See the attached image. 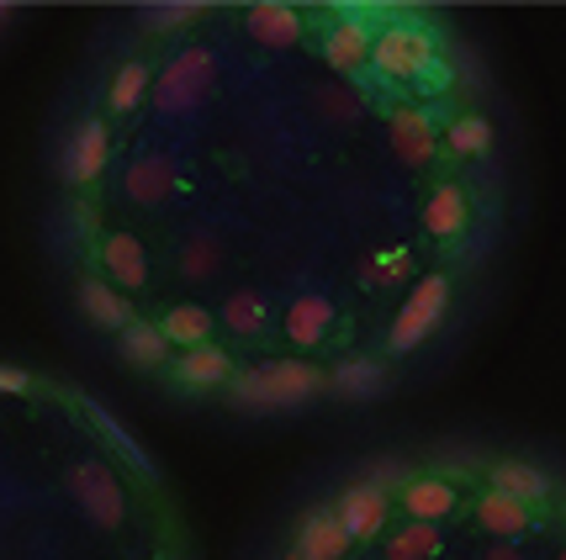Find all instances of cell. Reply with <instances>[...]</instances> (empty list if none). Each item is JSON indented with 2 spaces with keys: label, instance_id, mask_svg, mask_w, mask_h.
Masks as SVG:
<instances>
[{
  "label": "cell",
  "instance_id": "1",
  "mask_svg": "<svg viewBox=\"0 0 566 560\" xmlns=\"http://www.w3.org/2000/svg\"><path fill=\"white\" fill-rule=\"evenodd\" d=\"M328 387V376L318 366H302V360H275L265 370H239L233 376V402L249 413H286L296 402L318 397Z\"/></svg>",
  "mask_w": 566,
  "mask_h": 560
},
{
  "label": "cell",
  "instance_id": "2",
  "mask_svg": "<svg viewBox=\"0 0 566 560\" xmlns=\"http://www.w3.org/2000/svg\"><path fill=\"white\" fill-rule=\"evenodd\" d=\"M440 59V38L419 22H387L370 38V70L381 80H419Z\"/></svg>",
  "mask_w": 566,
  "mask_h": 560
},
{
  "label": "cell",
  "instance_id": "3",
  "mask_svg": "<svg viewBox=\"0 0 566 560\" xmlns=\"http://www.w3.org/2000/svg\"><path fill=\"white\" fill-rule=\"evenodd\" d=\"M212 80H218V59L207 49H180L159 70V80H154V112H165V117H186V112H197L201 101H207V91H212Z\"/></svg>",
  "mask_w": 566,
  "mask_h": 560
},
{
  "label": "cell",
  "instance_id": "4",
  "mask_svg": "<svg viewBox=\"0 0 566 560\" xmlns=\"http://www.w3.org/2000/svg\"><path fill=\"white\" fill-rule=\"evenodd\" d=\"M444 307H450V281L444 275H429V281H419L413 286V296H408V307L397 313L392 334H387V344H392V355H408V349H419L434 328H440Z\"/></svg>",
  "mask_w": 566,
  "mask_h": 560
},
{
  "label": "cell",
  "instance_id": "5",
  "mask_svg": "<svg viewBox=\"0 0 566 560\" xmlns=\"http://www.w3.org/2000/svg\"><path fill=\"white\" fill-rule=\"evenodd\" d=\"M70 492L74 503H80V513L91 518V524H101V529H117L127 513V497H123V482L106 471L101 461H80L70 471Z\"/></svg>",
  "mask_w": 566,
  "mask_h": 560
},
{
  "label": "cell",
  "instance_id": "6",
  "mask_svg": "<svg viewBox=\"0 0 566 560\" xmlns=\"http://www.w3.org/2000/svg\"><path fill=\"white\" fill-rule=\"evenodd\" d=\"M334 518L345 524L349 545H360V539H376L387 529V492L376 487V482H355V487L339 492V508Z\"/></svg>",
  "mask_w": 566,
  "mask_h": 560
},
{
  "label": "cell",
  "instance_id": "7",
  "mask_svg": "<svg viewBox=\"0 0 566 560\" xmlns=\"http://www.w3.org/2000/svg\"><path fill=\"white\" fill-rule=\"evenodd\" d=\"M106 159H112V133H106V123L85 117V123L74 127L70 148H64V180L70 186H91L106 170Z\"/></svg>",
  "mask_w": 566,
  "mask_h": 560
},
{
  "label": "cell",
  "instance_id": "8",
  "mask_svg": "<svg viewBox=\"0 0 566 560\" xmlns=\"http://www.w3.org/2000/svg\"><path fill=\"white\" fill-rule=\"evenodd\" d=\"M387 138H392V148L402 154V165H429L434 148H440V133L429 123V112H419V106H392Z\"/></svg>",
  "mask_w": 566,
  "mask_h": 560
},
{
  "label": "cell",
  "instance_id": "9",
  "mask_svg": "<svg viewBox=\"0 0 566 560\" xmlns=\"http://www.w3.org/2000/svg\"><path fill=\"white\" fill-rule=\"evenodd\" d=\"M244 27L254 43H265V49H292L296 38H302V11L286 6V0H254L244 11Z\"/></svg>",
  "mask_w": 566,
  "mask_h": 560
},
{
  "label": "cell",
  "instance_id": "10",
  "mask_svg": "<svg viewBox=\"0 0 566 560\" xmlns=\"http://www.w3.org/2000/svg\"><path fill=\"white\" fill-rule=\"evenodd\" d=\"M345 550H349V535H345V524L334 518V508L302 518V529L292 539V560H339Z\"/></svg>",
  "mask_w": 566,
  "mask_h": 560
},
{
  "label": "cell",
  "instance_id": "11",
  "mask_svg": "<svg viewBox=\"0 0 566 560\" xmlns=\"http://www.w3.org/2000/svg\"><path fill=\"white\" fill-rule=\"evenodd\" d=\"M74 302H80V313L91 317L96 328H106V334H123V328H133L138 317H133V307H127V296L112 286V281H80V292H74Z\"/></svg>",
  "mask_w": 566,
  "mask_h": 560
},
{
  "label": "cell",
  "instance_id": "12",
  "mask_svg": "<svg viewBox=\"0 0 566 560\" xmlns=\"http://www.w3.org/2000/svg\"><path fill=\"white\" fill-rule=\"evenodd\" d=\"M101 270H106V281L133 286V292L148 286V254L133 233H106V244H101Z\"/></svg>",
  "mask_w": 566,
  "mask_h": 560
},
{
  "label": "cell",
  "instance_id": "13",
  "mask_svg": "<svg viewBox=\"0 0 566 560\" xmlns=\"http://www.w3.org/2000/svg\"><path fill=\"white\" fill-rule=\"evenodd\" d=\"M175 186H180V175L165 154H144V159H133V170H127V196L138 201V207H159V201H170Z\"/></svg>",
  "mask_w": 566,
  "mask_h": 560
},
{
  "label": "cell",
  "instance_id": "14",
  "mask_svg": "<svg viewBox=\"0 0 566 560\" xmlns=\"http://www.w3.org/2000/svg\"><path fill=\"white\" fill-rule=\"evenodd\" d=\"M370 32L360 17H345V22L328 27V38H323V59L334 64V70H366L370 64Z\"/></svg>",
  "mask_w": 566,
  "mask_h": 560
},
{
  "label": "cell",
  "instance_id": "15",
  "mask_svg": "<svg viewBox=\"0 0 566 560\" xmlns=\"http://www.w3.org/2000/svg\"><path fill=\"white\" fill-rule=\"evenodd\" d=\"M471 222V207H467V191L461 186H434L429 201H423V233L434 239H461Z\"/></svg>",
  "mask_w": 566,
  "mask_h": 560
},
{
  "label": "cell",
  "instance_id": "16",
  "mask_svg": "<svg viewBox=\"0 0 566 560\" xmlns=\"http://www.w3.org/2000/svg\"><path fill=\"white\" fill-rule=\"evenodd\" d=\"M488 482H493V492L514 497V503H524V508L551 497V476H545L541 465H530V461H497L493 471H488Z\"/></svg>",
  "mask_w": 566,
  "mask_h": 560
},
{
  "label": "cell",
  "instance_id": "17",
  "mask_svg": "<svg viewBox=\"0 0 566 560\" xmlns=\"http://www.w3.org/2000/svg\"><path fill=\"white\" fill-rule=\"evenodd\" d=\"M476 524H482L488 535H497V539H524L535 518H530V508L514 503V497H503V492H482V497H476Z\"/></svg>",
  "mask_w": 566,
  "mask_h": 560
},
{
  "label": "cell",
  "instance_id": "18",
  "mask_svg": "<svg viewBox=\"0 0 566 560\" xmlns=\"http://www.w3.org/2000/svg\"><path fill=\"white\" fill-rule=\"evenodd\" d=\"M328 328H334V302L328 296H296L292 313H286V339L313 349V344L328 339Z\"/></svg>",
  "mask_w": 566,
  "mask_h": 560
},
{
  "label": "cell",
  "instance_id": "19",
  "mask_svg": "<svg viewBox=\"0 0 566 560\" xmlns=\"http://www.w3.org/2000/svg\"><path fill=\"white\" fill-rule=\"evenodd\" d=\"M402 508L413 513V524H440L444 513H455V487L444 476H419L402 487Z\"/></svg>",
  "mask_w": 566,
  "mask_h": 560
},
{
  "label": "cell",
  "instance_id": "20",
  "mask_svg": "<svg viewBox=\"0 0 566 560\" xmlns=\"http://www.w3.org/2000/svg\"><path fill=\"white\" fill-rule=\"evenodd\" d=\"M212 323H218V317L207 313V307L180 302V307H170V313L159 317V334H165L170 344H180V349H201V344L212 339Z\"/></svg>",
  "mask_w": 566,
  "mask_h": 560
},
{
  "label": "cell",
  "instance_id": "21",
  "mask_svg": "<svg viewBox=\"0 0 566 560\" xmlns=\"http://www.w3.org/2000/svg\"><path fill=\"white\" fill-rule=\"evenodd\" d=\"M123 360L133 370H159L170 360V339L159 334V323H133V328H123Z\"/></svg>",
  "mask_w": 566,
  "mask_h": 560
},
{
  "label": "cell",
  "instance_id": "22",
  "mask_svg": "<svg viewBox=\"0 0 566 560\" xmlns=\"http://www.w3.org/2000/svg\"><path fill=\"white\" fill-rule=\"evenodd\" d=\"M175 376H180V387H218V381L233 376V360L222 355L218 344H201V349H186V360L175 366Z\"/></svg>",
  "mask_w": 566,
  "mask_h": 560
},
{
  "label": "cell",
  "instance_id": "23",
  "mask_svg": "<svg viewBox=\"0 0 566 560\" xmlns=\"http://www.w3.org/2000/svg\"><path fill=\"white\" fill-rule=\"evenodd\" d=\"M444 144L461 159H482V154H493V123L482 112H461L455 123L444 127Z\"/></svg>",
  "mask_w": 566,
  "mask_h": 560
},
{
  "label": "cell",
  "instance_id": "24",
  "mask_svg": "<svg viewBox=\"0 0 566 560\" xmlns=\"http://www.w3.org/2000/svg\"><path fill=\"white\" fill-rule=\"evenodd\" d=\"M334 387L345 391V397H381L387 391V366H376V360H366V355H355V360H345V366L334 370Z\"/></svg>",
  "mask_w": 566,
  "mask_h": 560
},
{
  "label": "cell",
  "instance_id": "25",
  "mask_svg": "<svg viewBox=\"0 0 566 560\" xmlns=\"http://www.w3.org/2000/svg\"><path fill=\"white\" fill-rule=\"evenodd\" d=\"M148 91H154V74H148V64H144V59H127L123 70H117V80H112V91H106V106H112V112H133Z\"/></svg>",
  "mask_w": 566,
  "mask_h": 560
},
{
  "label": "cell",
  "instance_id": "26",
  "mask_svg": "<svg viewBox=\"0 0 566 560\" xmlns=\"http://www.w3.org/2000/svg\"><path fill=\"white\" fill-rule=\"evenodd\" d=\"M434 550H440V529L434 524H408V529L387 535V560H429Z\"/></svg>",
  "mask_w": 566,
  "mask_h": 560
},
{
  "label": "cell",
  "instance_id": "27",
  "mask_svg": "<svg viewBox=\"0 0 566 560\" xmlns=\"http://www.w3.org/2000/svg\"><path fill=\"white\" fill-rule=\"evenodd\" d=\"M222 323H228L233 334H260V323H265V302H260V292H233L228 296Z\"/></svg>",
  "mask_w": 566,
  "mask_h": 560
},
{
  "label": "cell",
  "instance_id": "28",
  "mask_svg": "<svg viewBox=\"0 0 566 560\" xmlns=\"http://www.w3.org/2000/svg\"><path fill=\"white\" fill-rule=\"evenodd\" d=\"M91 418H96L101 429H106V439H112V444H117V450H123V455H127V461H133V465H138L144 476H154V465H148V455H144V450H138V444H133V439H127V429H123V423H117V418H112V413H106L101 402H91Z\"/></svg>",
  "mask_w": 566,
  "mask_h": 560
},
{
  "label": "cell",
  "instance_id": "29",
  "mask_svg": "<svg viewBox=\"0 0 566 560\" xmlns=\"http://www.w3.org/2000/svg\"><path fill=\"white\" fill-rule=\"evenodd\" d=\"M191 17H197V6H191V0H165V6H148L144 11L148 32H170V27L191 22Z\"/></svg>",
  "mask_w": 566,
  "mask_h": 560
},
{
  "label": "cell",
  "instance_id": "30",
  "mask_svg": "<svg viewBox=\"0 0 566 560\" xmlns=\"http://www.w3.org/2000/svg\"><path fill=\"white\" fill-rule=\"evenodd\" d=\"M218 244H212V239H191V249H186V275H191V281H201V275H212V270H218Z\"/></svg>",
  "mask_w": 566,
  "mask_h": 560
},
{
  "label": "cell",
  "instance_id": "31",
  "mask_svg": "<svg viewBox=\"0 0 566 560\" xmlns=\"http://www.w3.org/2000/svg\"><path fill=\"white\" fill-rule=\"evenodd\" d=\"M32 387V376L22 366H0V391H27Z\"/></svg>",
  "mask_w": 566,
  "mask_h": 560
},
{
  "label": "cell",
  "instance_id": "32",
  "mask_svg": "<svg viewBox=\"0 0 566 560\" xmlns=\"http://www.w3.org/2000/svg\"><path fill=\"white\" fill-rule=\"evenodd\" d=\"M488 560H518V556H514V550H509V545H497V550H493V556H488Z\"/></svg>",
  "mask_w": 566,
  "mask_h": 560
},
{
  "label": "cell",
  "instance_id": "33",
  "mask_svg": "<svg viewBox=\"0 0 566 560\" xmlns=\"http://www.w3.org/2000/svg\"><path fill=\"white\" fill-rule=\"evenodd\" d=\"M6 17H11V11H6V6H0V22H6Z\"/></svg>",
  "mask_w": 566,
  "mask_h": 560
},
{
  "label": "cell",
  "instance_id": "34",
  "mask_svg": "<svg viewBox=\"0 0 566 560\" xmlns=\"http://www.w3.org/2000/svg\"><path fill=\"white\" fill-rule=\"evenodd\" d=\"M556 560H566V545H562V556H556Z\"/></svg>",
  "mask_w": 566,
  "mask_h": 560
}]
</instances>
